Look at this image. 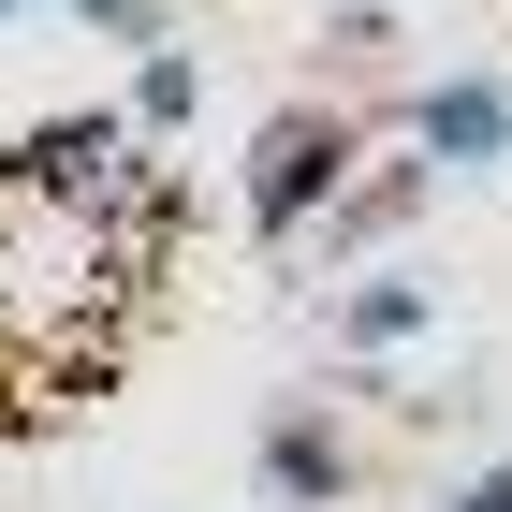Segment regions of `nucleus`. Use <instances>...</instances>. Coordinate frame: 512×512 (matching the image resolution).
<instances>
[{"instance_id":"1","label":"nucleus","mask_w":512,"mask_h":512,"mask_svg":"<svg viewBox=\"0 0 512 512\" xmlns=\"http://www.w3.org/2000/svg\"><path fill=\"white\" fill-rule=\"evenodd\" d=\"M337 176H352V118L293 103V118H264V147H249V220H264V235L293 249V235L322 220V205H337Z\"/></svg>"},{"instance_id":"2","label":"nucleus","mask_w":512,"mask_h":512,"mask_svg":"<svg viewBox=\"0 0 512 512\" xmlns=\"http://www.w3.org/2000/svg\"><path fill=\"white\" fill-rule=\"evenodd\" d=\"M410 147H425V176H483V161H512V88L498 74H454L410 103Z\"/></svg>"},{"instance_id":"3","label":"nucleus","mask_w":512,"mask_h":512,"mask_svg":"<svg viewBox=\"0 0 512 512\" xmlns=\"http://www.w3.org/2000/svg\"><path fill=\"white\" fill-rule=\"evenodd\" d=\"M425 322H439V293H425V278H352V293L322 308V337H337L352 366H381V352H410Z\"/></svg>"},{"instance_id":"4","label":"nucleus","mask_w":512,"mask_h":512,"mask_svg":"<svg viewBox=\"0 0 512 512\" xmlns=\"http://www.w3.org/2000/svg\"><path fill=\"white\" fill-rule=\"evenodd\" d=\"M264 498H293V512L352 498V454H337V425H308V410H278V425H264Z\"/></svg>"},{"instance_id":"5","label":"nucleus","mask_w":512,"mask_h":512,"mask_svg":"<svg viewBox=\"0 0 512 512\" xmlns=\"http://www.w3.org/2000/svg\"><path fill=\"white\" fill-rule=\"evenodd\" d=\"M425 205V161H395V176H337V205H322V264H352V249H381L395 220Z\"/></svg>"},{"instance_id":"6","label":"nucleus","mask_w":512,"mask_h":512,"mask_svg":"<svg viewBox=\"0 0 512 512\" xmlns=\"http://www.w3.org/2000/svg\"><path fill=\"white\" fill-rule=\"evenodd\" d=\"M191 103H205V59H191V44H132V118H147V132H191Z\"/></svg>"},{"instance_id":"7","label":"nucleus","mask_w":512,"mask_h":512,"mask_svg":"<svg viewBox=\"0 0 512 512\" xmlns=\"http://www.w3.org/2000/svg\"><path fill=\"white\" fill-rule=\"evenodd\" d=\"M88 30H118V44H161V0H74Z\"/></svg>"},{"instance_id":"8","label":"nucleus","mask_w":512,"mask_h":512,"mask_svg":"<svg viewBox=\"0 0 512 512\" xmlns=\"http://www.w3.org/2000/svg\"><path fill=\"white\" fill-rule=\"evenodd\" d=\"M454 512H512V469H483V483H469V498H454Z\"/></svg>"},{"instance_id":"9","label":"nucleus","mask_w":512,"mask_h":512,"mask_svg":"<svg viewBox=\"0 0 512 512\" xmlns=\"http://www.w3.org/2000/svg\"><path fill=\"white\" fill-rule=\"evenodd\" d=\"M0 15H15V0H0Z\"/></svg>"}]
</instances>
